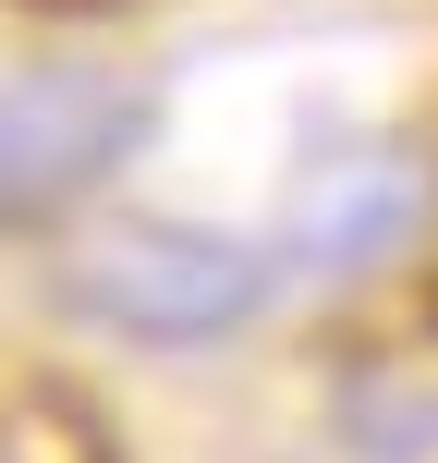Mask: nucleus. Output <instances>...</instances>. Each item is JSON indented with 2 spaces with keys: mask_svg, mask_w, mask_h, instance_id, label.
<instances>
[{
  "mask_svg": "<svg viewBox=\"0 0 438 463\" xmlns=\"http://www.w3.org/2000/svg\"><path fill=\"white\" fill-rule=\"evenodd\" d=\"M415 220H426V171H366V184H341L304 220V256L317 269H353V256H390Z\"/></svg>",
  "mask_w": 438,
  "mask_h": 463,
  "instance_id": "obj_3",
  "label": "nucleus"
},
{
  "mask_svg": "<svg viewBox=\"0 0 438 463\" xmlns=\"http://www.w3.org/2000/svg\"><path fill=\"white\" fill-rule=\"evenodd\" d=\"M146 98L135 86H98V73H37V86H0V220H37L61 208L73 184L135 146Z\"/></svg>",
  "mask_w": 438,
  "mask_h": 463,
  "instance_id": "obj_2",
  "label": "nucleus"
},
{
  "mask_svg": "<svg viewBox=\"0 0 438 463\" xmlns=\"http://www.w3.org/2000/svg\"><path fill=\"white\" fill-rule=\"evenodd\" d=\"M280 293V256L219 244V232H73L61 244V305L135 342H208Z\"/></svg>",
  "mask_w": 438,
  "mask_h": 463,
  "instance_id": "obj_1",
  "label": "nucleus"
}]
</instances>
